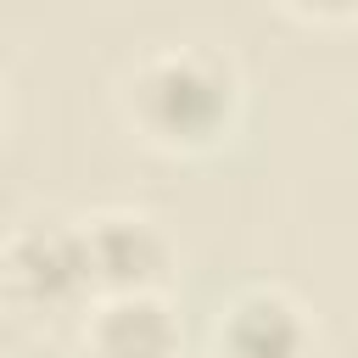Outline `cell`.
<instances>
[{"instance_id": "cell-3", "label": "cell", "mask_w": 358, "mask_h": 358, "mask_svg": "<svg viewBox=\"0 0 358 358\" xmlns=\"http://www.w3.org/2000/svg\"><path fill=\"white\" fill-rule=\"evenodd\" d=\"M78 235H84L95 296L162 291L173 274V246L145 213H95V218H78Z\"/></svg>"}, {"instance_id": "cell-4", "label": "cell", "mask_w": 358, "mask_h": 358, "mask_svg": "<svg viewBox=\"0 0 358 358\" xmlns=\"http://www.w3.org/2000/svg\"><path fill=\"white\" fill-rule=\"evenodd\" d=\"M313 352H319L313 319L280 285L235 291L218 308L213 341H207V358H313Z\"/></svg>"}, {"instance_id": "cell-1", "label": "cell", "mask_w": 358, "mask_h": 358, "mask_svg": "<svg viewBox=\"0 0 358 358\" xmlns=\"http://www.w3.org/2000/svg\"><path fill=\"white\" fill-rule=\"evenodd\" d=\"M123 112L162 151H207L241 117V67L201 39L157 45L123 78Z\"/></svg>"}, {"instance_id": "cell-2", "label": "cell", "mask_w": 358, "mask_h": 358, "mask_svg": "<svg viewBox=\"0 0 358 358\" xmlns=\"http://www.w3.org/2000/svg\"><path fill=\"white\" fill-rule=\"evenodd\" d=\"M0 280L34 313H73V308L95 302L78 218H28V224H17L0 246Z\"/></svg>"}, {"instance_id": "cell-5", "label": "cell", "mask_w": 358, "mask_h": 358, "mask_svg": "<svg viewBox=\"0 0 358 358\" xmlns=\"http://www.w3.org/2000/svg\"><path fill=\"white\" fill-rule=\"evenodd\" d=\"M84 341L95 358H179V313L162 291L95 296L84 313Z\"/></svg>"}]
</instances>
